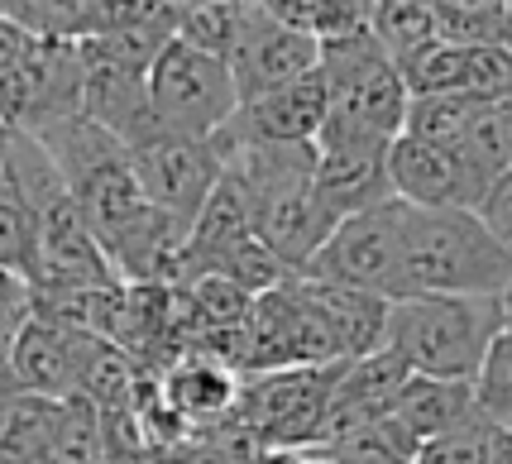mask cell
Here are the masks:
<instances>
[{
    "label": "cell",
    "instance_id": "6da1fadb",
    "mask_svg": "<svg viewBox=\"0 0 512 464\" xmlns=\"http://www.w3.org/2000/svg\"><path fill=\"white\" fill-rule=\"evenodd\" d=\"M326 120L316 154H379L407 125V82L398 63L374 44V34H350L321 44Z\"/></svg>",
    "mask_w": 512,
    "mask_h": 464
},
{
    "label": "cell",
    "instance_id": "7a4b0ae2",
    "mask_svg": "<svg viewBox=\"0 0 512 464\" xmlns=\"http://www.w3.org/2000/svg\"><path fill=\"white\" fill-rule=\"evenodd\" d=\"M508 331L503 297H446V292H412L388 302L383 350L402 359L407 374L474 383L493 340Z\"/></svg>",
    "mask_w": 512,
    "mask_h": 464
},
{
    "label": "cell",
    "instance_id": "3957f363",
    "mask_svg": "<svg viewBox=\"0 0 512 464\" xmlns=\"http://www.w3.org/2000/svg\"><path fill=\"white\" fill-rule=\"evenodd\" d=\"M512 254L489 235L474 211H417L402 206V297H503Z\"/></svg>",
    "mask_w": 512,
    "mask_h": 464
},
{
    "label": "cell",
    "instance_id": "277c9868",
    "mask_svg": "<svg viewBox=\"0 0 512 464\" xmlns=\"http://www.w3.org/2000/svg\"><path fill=\"white\" fill-rule=\"evenodd\" d=\"M240 111L235 77L221 58L182 44L178 34L149 63V115L158 139H216Z\"/></svg>",
    "mask_w": 512,
    "mask_h": 464
},
{
    "label": "cell",
    "instance_id": "5b68a950",
    "mask_svg": "<svg viewBox=\"0 0 512 464\" xmlns=\"http://www.w3.org/2000/svg\"><path fill=\"white\" fill-rule=\"evenodd\" d=\"M335 374L340 364H321V369H278V374H254L240 378V398L230 421L249 431L264 450H297V445H316L321 421H326V402H331Z\"/></svg>",
    "mask_w": 512,
    "mask_h": 464
},
{
    "label": "cell",
    "instance_id": "8992f818",
    "mask_svg": "<svg viewBox=\"0 0 512 464\" xmlns=\"http://www.w3.org/2000/svg\"><path fill=\"white\" fill-rule=\"evenodd\" d=\"M302 278L340 283L398 302L402 297V201L374 206L364 216H345L321 244V254Z\"/></svg>",
    "mask_w": 512,
    "mask_h": 464
},
{
    "label": "cell",
    "instance_id": "52a82bcc",
    "mask_svg": "<svg viewBox=\"0 0 512 464\" xmlns=\"http://www.w3.org/2000/svg\"><path fill=\"white\" fill-rule=\"evenodd\" d=\"M130 163L149 206L187 225L197 221V211L225 177V158L216 139H154V144L130 149Z\"/></svg>",
    "mask_w": 512,
    "mask_h": 464
},
{
    "label": "cell",
    "instance_id": "ba28073f",
    "mask_svg": "<svg viewBox=\"0 0 512 464\" xmlns=\"http://www.w3.org/2000/svg\"><path fill=\"white\" fill-rule=\"evenodd\" d=\"M388 177L393 197L417 211H474L489 192V182L460 158V149L426 144L412 134H398L388 144Z\"/></svg>",
    "mask_w": 512,
    "mask_h": 464
},
{
    "label": "cell",
    "instance_id": "9c48e42d",
    "mask_svg": "<svg viewBox=\"0 0 512 464\" xmlns=\"http://www.w3.org/2000/svg\"><path fill=\"white\" fill-rule=\"evenodd\" d=\"M225 67H230L235 96L245 106L254 96H268V91H278V87H288V82H297V77L316 72L321 67V39L307 34V29L278 24L259 5V15H254V24L245 29V39H240V48L230 53Z\"/></svg>",
    "mask_w": 512,
    "mask_h": 464
},
{
    "label": "cell",
    "instance_id": "30bf717a",
    "mask_svg": "<svg viewBox=\"0 0 512 464\" xmlns=\"http://www.w3.org/2000/svg\"><path fill=\"white\" fill-rule=\"evenodd\" d=\"M479 417L474 407V383H446V378H422L412 374L393 398L388 417L379 421L383 441L398 450L402 460H412L426 441H441L450 431H460Z\"/></svg>",
    "mask_w": 512,
    "mask_h": 464
},
{
    "label": "cell",
    "instance_id": "8fae6325",
    "mask_svg": "<svg viewBox=\"0 0 512 464\" xmlns=\"http://www.w3.org/2000/svg\"><path fill=\"white\" fill-rule=\"evenodd\" d=\"M321 120H326V82L316 67L288 87L245 101L221 134L225 139H259V144H316Z\"/></svg>",
    "mask_w": 512,
    "mask_h": 464
},
{
    "label": "cell",
    "instance_id": "7c38bea8",
    "mask_svg": "<svg viewBox=\"0 0 512 464\" xmlns=\"http://www.w3.org/2000/svg\"><path fill=\"white\" fill-rule=\"evenodd\" d=\"M335 225L340 221L321 206V197L312 192V182L254 201V235H259L297 278L312 268V259L321 254V244L331 240Z\"/></svg>",
    "mask_w": 512,
    "mask_h": 464
},
{
    "label": "cell",
    "instance_id": "4fadbf2b",
    "mask_svg": "<svg viewBox=\"0 0 512 464\" xmlns=\"http://www.w3.org/2000/svg\"><path fill=\"white\" fill-rule=\"evenodd\" d=\"M158 398L192 431H206V426H221L235 412L240 374H230L225 364L206 359V354H182L158 374Z\"/></svg>",
    "mask_w": 512,
    "mask_h": 464
},
{
    "label": "cell",
    "instance_id": "5bb4252c",
    "mask_svg": "<svg viewBox=\"0 0 512 464\" xmlns=\"http://www.w3.org/2000/svg\"><path fill=\"white\" fill-rule=\"evenodd\" d=\"M77 331H63L44 316H29L24 331L10 345V374L20 383V393H39V398H72L77 388Z\"/></svg>",
    "mask_w": 512,
    "mask_h": 464
},
{
    "label": "cell",
    "instance_id": "9a60e30c",
    "mask_svg": "<svg viewBox=\"0 0 512 464\" xmlns=\"http://www.w3.org/2000/svg\"><path fill=\"white\" fill-rule=\"evenodd\" d=\"M312 192L335 221L398 201L393 177H388V149H379V154H316Z\"/></svg>",
    "mask_w": 512,
    "mask_h": 464
},
{
    "label": "cell",
    "instance_id": "2e32d148",
    "mask_svg": "<svg viewBox=\"0 0 512 464\" xmlns=\"http://www.w3.org/2000/svg\"><path fill=\"white\" fill-rule=\"evenodd\" d=\"M312 302L321 307V316L331 321L335 345L345 359H364V354L383 350V326H388V297H374V292L359 288H340V283H316V278H302Z\"/></svg>",
    "mask_w": 512,
    "mask_h": 464
},
{
    "label": "cell",
    "instance_id": "e0dca14e",
    "mask_svg": "<svg viewBox=\"0 0 512 464\" xmlns=\"http://www.w3.org/2000/svg\"><path fill=\"white\" fill-rule=\"evenodd\" d=\"M34 264H39V201L15 173V163H5L0 173V268L29 283Z\"/></svg>",
    "mask_w": 512,
    "mask_h": 464
},
{
    "label": "cell",
    "instance_id": "ac0fdd59",
    "mask_svg": "<svg viewBox=\"0 0 512 464\" xmlns=\"http://www.w3.org/2000/svg\"><path fill=\"white\" fill-rule=\"evenodd\" d=\"M369 34L393 63H402V58H412L422 48L441 44L446 39V20H441V10L431 0H374L369 5Z\"/></svg>",
    "mask_w": 512,
    "mask_h": 464
},
{
    "label": "cell",
    "instance_id": "d6986e66",
    "mask_svg": "<svg viewBox=\"0 0 512 464\" xmlns=\"http://www.w3.org/2000/svg\"><path fill=\"white\" fill-rule=\"evenodd\" d=\"M254 15H259V0H197V5H187L178 15L173 34H178L182 44H192L201 53L230 63V53L240 48Z\"/></svg>",
    "mask_w": 512,
    "mask_h": 464
},
{
    "label": "cell",
    "instance_id": "ffe728a7",
    "mask_svg": "<svg viewBox=\"0 0 512 464\" xmlns=\"http://www.w3.org/2000/svg\"><path fill=\"white\" fill-rule=\"evenodd\" d=\"M58 398L20 393L0 412V464H48L53 426H58Z\"/></svg>",
    "mask_w": 512,
    "mask_h": 464
},
{
    "label": "cell",
    "instance_id": "44dd1931",
    "mask_svg": "<svg viewBox=\"0 0 512 464\" xmlns=\"http://www.w3.org/2000/svg\"><path fill=\"white\" fill-rule=\"evenodd\" d=\"M455 149H460V158H465L484 182H493L498 173H508L512 168V96L484 101Z\"/></svg>",
    "mask_w": 512,
    "mask_h": 464
},
{
    "label": "cell",
    "instance_id": "7402d4cb",
    "mask_svg": "<svg viewBox=\"0 0 512 464\" xmlns=\"http://www.w3.org/2000/svg\"><path fill=\"white\" fill-rule=\"evenodd\" d=\"M48 464H106L101 412L87 398H63L58 426H53V445H48Z\"/></svg>",
    "mask_w": 512,
    "mask_h": 464
},
{
    "label": "cell",
    "instance_id": "603a6c76",
    "mask_svg": "<svg viewBox=\"0 0 512 464\" xmlns=\"http://www.w3.org/2000/svg\"><path fill=\"white\" fill-rule=\"evenodd\" d=\"M479 106H484L479 96H412V101H407V125H402V134L455 149Z\"/></svg>",
    "mask_w": 512,
    "mask_h": 464
},
{
    "label": "cell",
    "instance_id": "cb8c5ba5",
    "mask_svg": "<svg viewBox=\"0 0 512 464\" xmlns=\"http://www.w3.org/2000/svg\"><path fill=\"white\" fill-rule=\"evenodd\" d=\"M474 407L479 417L498 426V431H512V331H503L493 340L484 369L474 378Z\"/></svg>",
    "mask_w": 512,
    "mask_h": 464
},
{
    "label": "cell",
    "instance_id": "d4e9b609",
    "mask_svg": "<svg viewBox=\"0 0 512 464\" xmlns=\"http://www.w3.org/2000/svg\"><path fill=\"white\" fill-rule=\"evenodd\" d=\"M484 436H489V421L474 417L469 426L450 431L441 441H426L412 455V464H484Z\"/></svg>",
    "mask_w": 512,
    "mask_h": 464
},
{
    "label": "cell",
    "instance_id": "484cf974",
    "mask_svg": "<svg viewBox=\"0 0 512 464\" xmlns=\"http://www.w3.org/2000/svg\"><path fill=\"white\" fill-rule=\"evenodd\" d=\"M29 316H34V292H29V283L0 268V359H10V345H15V335L24 331Z\"/></svg>",
    "mask_w": 512,
    "mask_h": 464
},
{
    "label": "cell",
    "instance_id": "4316f807",
    "mask_svg": "<svg viewBox=\"0 0 512 464\" xmlns=\"http://www.w3.org/2000/svg\"><path fill=\"white\" fill-rule=\"evenodd\" d=\"M474 216L489 225V235L512 254V168L489 182V192H484V201L474 206Z\"/></svg>",
    "mask_w": 512,
    "mask_h": 464
},
{
    "label": "cell",
    "instance_id": "83f0119b",
    "mask_svg": "<svg viewBox=\"0 0 512 464\" xmlns=\"http://www.w3.org/2000/svg\"><path fill=\"white\" fill-rule=\"evenodd\" d=\"M484 464H512V431L489 426V436H484Z\"/></svg>",
    "mask_w": 512,
    "mask_h": 464
},
{
    "label": "cell",
    "instance_id": "f1b7e54d",
    "mask_svg": "<svg viewBox=\"0 0 512 464\" xmlns=\"http://www.w3.org/2000/svg\"><path fill=\"white\" fill-rule=\"evenodd\" d=\"M15 398H20V383H15V374H10V364L0 359V412H5Z\"/></svg>",
    "mask_w": 512,
    "mask_h": 464
},
{
    "label": "cell",
    "instance_id": "f546056e",
    "mask_svg": "<svg viewBox=\"0 0 512 464\" xmlns=\"http://www.w3.org/2000/svg\"><path fill=\"white\" fill-rule=\"evenodd\" d=\"M10 139H15V130L0 125V173H5V163H10Z\"/></svg>",
    "mask_w": 512,
    "mask_h": 464
},
{
    "label": "cell",
    "instance_id": "4dcf8cb0",
    "mask_svg": "<svg viewBox=\"0 0 512 464\" xmlns=\"http://www.w3.org/2000/svg\"><path fill=\"white\" fill-rule=\"evenodd\" d=\"M503 321H508V331H512V283H508V292H503Z\"/></svg>",
    "mask_w": 512,
    "mask_h": 464
},
{
    "label": "cell",
    "instance_id": "1f68e13d",
    "mask_svg": "<svg viewBox=\"0 0 512 464\" xmlns=\"http://www.w3.org/2000/svg\"><path fill=\"white\" fill-rule=\"evenodd\" d=\"M0 15H5V0H0Z\"/></svg>",
    "mask_w": 512,
    "mask_h": 464
}]
</instances>
